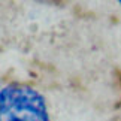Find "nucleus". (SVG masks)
I'll list each match as a JSON object with an SVG mask.
<instances>
[{
	"instance_id": "nucleus-1",
	"label": "nucleus",
	"mask_w": 121,
	"mask_h": 121,
	"mask_svg": "<svg viewBox=\"0 0 121 121\" xmlns=\"http://www.w3.org/2000/svg\"><path fill=\"white\" fill-rule=\"evenodd\" d=\"M0 121H51V115L38 90L24 84H9L0 90Z\"/></svg>"
},
{
	"instance_id": "nucleus-2",
	"label": "nucleus",
	"mask_w": 121,
	"mask_h": 121,
	"mask_svg": "<svg viewBox=\"0 0 121 121\" xmlns=\"http://www.w3.org/2000/svg\"><path fill=\"white\" fill-rule=\"evenodd\" d=\"M118 3H120V4H121V0H120V2H118Z\"/></svg>"
}]
</instances>
